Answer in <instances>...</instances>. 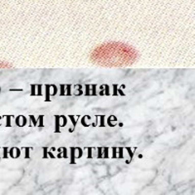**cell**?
<instances>
[{"label":"cell","instance_id":"1","mask_svg":"<svg viewBox=\"0 0 195 195\" xmlns=\"http://www.w3.org/2000/svg\"><path fill=\"white\" fill-rule=\"evenodd\" d=\"M90 58L93 62L105 67H123L133 64L138 54L130 46L111 42L96 48Z\"/></svg>","mask_w":195,"mask_h":195},{"label":"cell","instance_id":"2","mask_svg":"<svg viewBox=\"0 0 195 195\" xmlns=\"http://www.w3.org/2000/svg\"><path fill=\"white\" fill-rule=\"evenodd\" d=\"M55 133H61V117L60 115H55Z\"/></svg>","mask_w":195,"mask_h":195},{"label":"cell","instance_id":"3","mask_svg":"<svg viewBox=\"0 0 195 195\" xmlns=\"http://www.w3.org/2000/svg\"><path fill=\"white\" fill-rule=\"evenodd\" d=\"M45 101H51V84H45Z\"/></svg>","mask_w":195,"mask_h":195},{"label":"cell","instance_id":"4","mask_svg":"<svg viewBox=\"0 0 195 195\" xmlns=\"http://www.w3.org/2000/svg\"><path fill=\"white\" fill-rule=\"evenodd\" d=\"M112 121H117V118L115 116H113V115H110V116H108V118L106 119V124L109 126V127H115L116 126V123H112Z\"/></svg>","mask_w":195,"mask_h":195},{"label":"cell","instance_id":"5","mask_svg":"<svg viewBox=\"0 0 195 195\" xmlns=\"http://www.w3.org/2000/svg\"><path fill=\"white\" fill-rule=\"evenodd\" d=\"M68 118L70 119V121H71V123H72V125H73V129H75L76 128V125H77V122H78V119L80 118V115H77V116H75V115H73V114H69L68 115Z\"/></svg>","mask_w":195,"mask_h":195},{"label":"cell","instance_id":"6","mask_svg":"<svg viewBox=\"0 0 195 195\" xmlns=\"http://www.w3.org/2000/svg\"><path fill=\"white\" fill-rule=\"evenodd\" d=\"M33 148L32 147H22L21 148V150H24V159H31V157H30V150H32Z\"/></svg>","mask_w":195,"mask_h":195},{"label":"cell","instance_id":"7","mask_svg":"<svg viewBox=\"0 0 195 195\" xmlns=\"http://www.w3.org/2000/svg\"><path fill=\"white\" fill-rule=\"evenodd\" d=\"M75 152H76V147H73L71 146L70 147V164H75L76 161H75Z\"/></svg>","mask_w":195,"mask_h":195},{"label":"cell","instance_id":"8","mask_svg":"<svg viewBox=\"0 0 195 195\" xmlns=\"http://www.w3.org/2000/svg\"><path fill=\"white\" fill-rule=\"evenodd\" d=\"M44 115L43 114H41V115H39L38 118H37V126H38L39 128H43L44 127Z\"/></svg>","mask_w":195,"mask_h":195},{"label":"cell","instance_id":"9","mask_svg":"<svg viewBox=\"0 0 195 195\" xmlns=\"http://www.w3.org/2000/svg\"><path fill=\"white\" fill-rule=\"evenodd\" d=\"M28 118H29V127H31V123H32V126L33 127H37V119H35V116L34 115H28Z\"/></svg>","mask_w":195,"mask_h":195},{"label":"cell","instance_id":"10","mask_svg":"<svg viewBox=\"0 0 195 195\" xmlns=\"http://www.w3.org/2000/svg\"><path fill=\"white\" fill-rule=\"evenodd\" d=\"M3 117H5V118H6L5 127H12L11 119H12V118H14V115H4Z\"/></svg>","mask_w":195,"mask_h":195},{"label":"cell","instance_id":"11","mask_svg":"<svg viewBox=\"0 0 195 195\" xmlns=\"http://www.w3.org/2000/svg\"><path fill=\"white\" fill-rule=\"evenodd\" d=\"M99 119H100L99 126H100V127H106V115H105V114L99 115Z\"/></svg>","mask_w":195,"mask_h":195},{"label":"cell","instance_id":"12","mask_svg":"<svg viewBox=\"0 0 195 195\" xmlns=\"http://www.w3.org/2000/svg\"><path fill=\"white\" fill-rule=\"evenodd\" d=\"M109 148L108 147H102V158L108 159L109 158Z\"/></svg>","mask_w":195,"mask_h":195},{"label":"cell","instance_id":"13","mask_svg":"<svg viewBox=\"0 0 195 195\" xmlns=\"http://www.w3.org/2000/svg\"><path fill=\"white\" fill-rule=\"evenodd\" d=\"M60 117H61V127L62 128V127H66L67 126V117L66 116V115H60Z\"/></svg>","mask_w":195,"mask_h":195},{"label":"cell","instance_id":"14","mask_svg":"<svg viewBox=\"0 0 195 195\" xmlns=\"http://www.w3.org/2000/svg\"><path fill=\"white\" fill-rule=\"evenodd\" d=\"M84 149H86V150L88 151L87 159H93V158H94V157H93V150H94L93 147H85Z\"/></svg>","mask_w":195,"mask_h":195},{"label":"cell","instance_id":"15","mask_svg":"<svg viewBox=\"0 0 195 195\" xmlns=\"http://www.w3.org/2000/svg\"><path fill=\"white\" fill-rule=\"evenodd\" d=\"M43 85L42 84H38V85H36V89H37V93H36V95L37 96H43Z\"/></svg>","mask_w":195,"mask_h":195},{"label":"cell","instance_id":"16","mask_svg":"<svg viewBox=\"0 0 195 195\" xmlns=\"http://www.w3.org/2000/svg\"><path fill=\"white\" fill-rule=\"evenodd\" d=\"M76 151H77V155H75V159H80L83 156V149L81 147H76Z\"/></svg>","mask_w":195,"mask_h":195},{"label":"cell","instance_id":"17","mask_svg":"<svg viewBox=\"0 0 195 195\" xmlns=\"http://www.w3.org/2000/svg\"><path fill=\"white\" fill-rule=\"evenodd\" d=\"M123 150H124V148L123 147H118L117 148V153H118V155H117V159H124V155H123Z\"/></svg>","mask_w":195,"mask_h":195},{"label":"cell","instance_id":"18","mask_svg":"<svg viewBox=\"0 0 195 195\" xmlns=\"http://www.w3.org/2000/svg\"><path fill=\"white\" fill-rule=\"evenodd\" d=\"M60 96H66V84H61L60 85Z\"/></svg>","mask_w":195,"mask_h":195},{"label":"cell","instance_id":"19","mask_svg":"<svg viewBox=\"0 0 195 195\" xmlns=\"http://www.w3.org/2000/svg\"><path fill=\"white\" fill-rule=\"evenodd\" d=\"M2 149H3V155L1 156V158H3V159H7V158L9 157V153H8L9 149H8V147H6V146H4Z\"/></svg>","mask_w":195,"mask_h":195},{"label":"cell","instance_id":"20","mask_svg":"<svg viewBox=\"0 0 195 195\" xmlns=\"http://www.w3.org/2000/svg\"><path fill=\"white\" fill-rule=\"evenodd\" d=\"M91 85L90 84H86L85 85V92H84V95L87 96V97H89L91 96V93H90V91H91Z\"/></svg>","mask_w":195,"mask_h":195},{"label":"cell","instance_id":"21","mask_svg":"<svg viewBox=\"0 0 195 195\" xmlns=\"http://www.w3.org/2000/svg\"><path fill=\"white\" fill-rule=\"evenodd\" d=\"M42 150H43L42 159H48V158H49V156H48V147H47V146H43V147H42Z\"/></svg>","mask_w":195,"mask_h":195},{"label":"cell","instance_id":"22","mask_svg":"<svg viewBox=\"0 0 195 195\" xmlns=\"http://www.w3.org/2000/svg\"><path fill=\"white\" fill-rule=\"evenodd\" d=\"M66 96H71V84H66Z\"/></svg>","mask_w":195,"mask_h":195},{"label":"cell","instance_id":"23","mask_svg":"<svg viewBox=\"0 0 195 195\" xmlns=\"http://www.w3.org/2000/svg\"><path fill=\"white\" fill-rule=\"evenodd\" d=\"M30 96H36V84H31L30 85Z\"/></svg>","mask_w":195,"mask_h":195},{"label":"cell","instance_id":"24","mask_svg":"<svg viewBox=\"0 0 195 195\" xmlns=\"http://www.w3.org/2000/svg\"><path fill=\"white\" fill-rule=\"evenodd\" d=\"M97 84H93L91 85V89H92V93H91V96H98L97 94Z\"/></svg>","mask_w":195,"mask_h":195},{"label":"cell","instance_id":"25","mask_svg":"<svg viewBox=\"0 0 195 195\" xmlns=\"http://www.w3.org/2000/svg\"><path fill=\"white\" fill-rule=\"evenodd\" d=\"M125 149L128 151V154L130 156V161H132L133 160V157H134V152L132 150V148L131 147H125Z\"/></svg>","mask_w":195,"mask_h":195},{"label":"cell","instance_id":"26","mask_svg":"<svg viewBox=\"0 0 195 195\" xmlns=\"http://www.w3.org/2000/svg\"><path fill=\"white\" fill-rule=\"evenodd\" d=\"M86 116H87V115H84V116L81 118V121H80V122H81V124H82L83 127H87V128H88V127H90L91 125L86 123Z\"/></svg>","mask_w":195,"mask_h":195},{"label":"cell","instance_id":"27","mask_svg":"<svg viewBox=\"0 0 195 195\" xmlns=\"http://www.w3.org/2000/svg\"><path fill=\"white\" fill-rule=\"evenodd\" d=\"M103 86H105V96L108 97V96L111 95L110 92H109V86L107 84H103Z\"/></svg>","mask_w":195,"mask_h":195},{"label":"cell","instance_id":"28","mask_svg":"<svg viewBox=\"0 0 195 195\" xmlns=\"http://www.w3.org/2000/svg\"><path fill=\"white\" fill-rule=\"evenodd\" d=\"M61 153H62V155H61V157L62 158H64V159H67L68 158V156H67V147H61Z\"/></svg>","mask_w":195,"mask_h":195},{"label":"cell","instance_id":"29","mask_svg":"<svg viewBox=\"0 0 195 195\" xmlns=\"http://www.w3.org/2000/svg\"><path fill=\"white\" fill-rule=\"evenodd\" d=\"M112 88H113V93L111 94V96H113V97H116V96H118V92H117V84H112Z\"/></svg>","mask_w":195,"mask_h":195},{"label":"cell","instance_id":"30","mask_svg":"<svg viewBox=\"0 0 195 195\" xmlns=\"http://www.w3.org/2000/svg\"><path fill=\"white\" fill-rule=\"evenodd\" d=\"M111 149H112L111 158H112V159H116V158H117V147H115V146H113Z\"/></svg>","mask_w":195,"mask_h":195},{"label":"cell","instance_id":"31","mask_svg":"<svg viewBox=\"0 0 195 195\" xmlns=\"http://www.w3.org/2000/svg\"><path fill=\"white\" fill-rule=\"evenodd\" d=\"M97 150H98V155H97V158H98V159L102 158V147H98V148H97Z\"/></svg>","mask_w":195,"mask_h":195},{"label":"cell","instance_id":"32","mask_svg":"<svg viewBox=\"0 0 195 195\" xmlns=\"http://www.w3.org/2000/svg\"><path fill=\"white\" fill-rule=\"evenodd\" d=\"M51 87L53 88V94L52 96H56L58 94V88H57L56 85H54V84H51Z\"/></svg>","mask_w":195,"mask_h":195},{"label":"cell","instance_id":"33","mask_svg":"<svg viewBox=\"0 0 195 195\" xmlns=\"http://www.w3.org/2000/svg\"><path fill=\"white\" fill-rule=\"evenodd\" d=\"M99 95L105 96V86H103V84L100 86V93H99Z\"/></svg>","mask_w":195,"mask_h":195},{"label":"cell","instance_id":"34","mask_svg":"<svg viewBox=\"0 0 195 195\" xmlns=\"http://www.w3.org/2000/svg\"><path fill=\"white\" fill-rule=\"evenodd\" d=\"M15 150H16V155H15V159L19 158L21 156V149L18 148V147H15Z\"/></svg>","mask_w":195,"mask_h":195},{"label":"cell","instance_id":"35","mask_svg":"<svg viewBox=\"0 0 195 195\" xmlns=\"http://www.w3.org/2000/svg\"><path fill=\"white\" fill-rule=\"evenodd\" d=\"M20 119H21V115H18V116L16 117V121H15L16 126H18V127H22V125H21V123H20Z\"/></svg>","mask_w":195,"mask_h":195},{"label":"cell","instance_id":"36","mask_svg":"<svg viewBox=\"0 0 195 195\" xmlns=\"http://www.w3.org/2000/svg\"><path fill=\"white\" fill-rule=\"evenodd\" d=\"M22 127L23 126H25L27 124H28V119H27V117L22 115Z\"/></svg>","mask_w":195,"mask_h":195},{"label":"cell","instance_id":"37","mask_svg":"<svg viewBox=\"0 0 195 195\" xmlns=\"http://www.w3.org/2000/svg\"><path fill=\"white\" fill-rule=\"evenodd\" d=\"M48 156H49V158L50 159H56L57 157L54 154H53V151L52 150H48Z\"/></svg>","mask_w":195,"mask_h":195},{"label":"cell","instance_id":"38","mask_svg":"<svg viewBox=\"0 0 195 195\" xmlns=\"http://www.w3.org/2000/svg\"><path fill=\"white\" fill-rule=\"evenodd\" d=\"M3 67H10V66L6 62H0V68H3Z\"/></svg>","mask_w":195,"mask_h":195},{"label":"cell","instance_id":"39","mask_svg":"<svg viewBox=\"0 0 195 195\" xmlns=\"http://www.w3.org/2000/svg\"><path fill=\"white\" fill-rule=\"evenodd\" d=\"M117 92H118V95L122 96V97H124V96H125V93L123 92L121 88H118V89H117Z\"/></svg>","mask_w":195,"mask_h":195},{"label":"cell","instance_id":"40","mask_svg":"<svg viewBox=\"0 0 195 195\" xmlns=\"http://www.w3.org/2000/svg\"><path fill=\"white\" fill-rule=\"evenodd\" d=\"M9 91H11V92H13V91H18V92H22V91H23L22 89H10Z\"/></svg>","mask_w":195,"mask_h":195},{"label":"cell","instance_id":"41","mask_svg":"<svg viewBox=\"0 0 195 195\" xmlns=\"http://www.w3.org/2000/svg\"><path fill=\"white\" fill-rule=\"evenodd\" d=\"M51 150L52 151H57V148L56 147H52V148H51Z\"/></svg>","mask_w":195,"mask_h":195},{"label":"cell","instance_id":"42","mask_svg":"<svg viewBox=\"0 0 195 195\" xmlns=\"http://www.w3.org/2000/svg\"><path fill=\"white\" fill-rule=\"evenodd\" d=\"M125 88H126V86H125V85H122V86H121V89H125Z\"/></svg>","mask_w":195,"mask_h":195},{"label":"cell","instance_id":"43","mask_svg":"<svg viewBox=\"0 0 195 195\" xmlns=\"http://www.w3.org/2000/svg\"><path fill=\"white\" fill-rule=\"evenodd\" d=\"M0 93H1V87H0Z\"/></svg>","mask_w":195,"mask_h":195},{"label":"cell","instance_id":"44","mask_svg":"<svg viewBox=\"0 0 195 195\" xmlns=\"http://www.w3.org/2000/svg\"><path fill=\"white\" fill-rule=\"evenodd\" d=\"M0 159H1V156H0Z\"/></svg>","mask_w":195,"mask_h":195},{"label":"cell","instance_id":"45","mask_svg":"<svg viewBox=\"0 0 195 195\" xmlns=\"http://www.w3.org/2000/svg\"><path fill=\"white\" fill-rule=\"evenodd\" d=\"M0 126H1V124H0Z\"/></svg>","mask_w":195,"mask_h":195}]
</instances>
